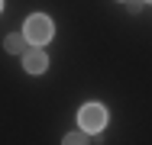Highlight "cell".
<instances>
[{
    "instance_id": "8992f818",
    "label": "cell",
    "mask_w": 152,
    "mask_h": 145,
    "mask_svg": "<svg viewBox=\"0 0 152 145\" xmlns=\"http://www.w3.org/2000/svg\"><path fill=\"white\" fill-rule=\"evenodd\" d=\"M126 7H129V13H139L142 10V0H126Z\"/></svg>"
},
{
    "instance_id": "3957f363",
    "label": "cell",
    "mask_w": 152,
    "mask_h": 145,
    "mask_svg": "<svg viewBox=\"0 0 152 145\" xmlns=\"http://www.w3.org/2000/svg\"><path fill=\"white\" fill-rule=\"evenodd\" d=\"M23 68H26L29 74H42V71L49 68V55L39 52V49H26V52H23Z\"/></svg>"
},
{
    "instance_id": "6da1fadb",
    "label": "cell",
    "mask_w": 152,
    "mask_h": 145,
    "mask_svg": "<svg viewBox=\"0 0 152 145\" xmlns=\"http://www.w3.org/2000/svg\"><path fill=\"white\" fill-rule=\"evenodd\" d=\"M78 126L88 132V136H97L104 126H107V110L100 103H84L81 113H78Z\"/></svg>"
},
{
    "instance_id": "52a82bcc",
    "label": "cell",
    "mask_w": 152,
    "mask_h": 145,
    "mask_svg": "<svg viewBox=\"0 0 152 145\" xmlns=\"http://www.w3.org/2000/svg\"><path fill=\"white\" fill-rule=\"evenodd\" d=\"M0 10H3V0H0Z\"/></svg>"
},
{
    "instance_id": "7a4b0ae2",
    "label": "cell",
    "mask_w": 152,
    "mask_h": 145,
    "mask_svg": "<svg viewBox=\"0 0 152 145\" xmlns=\"http://www.w3.org/2000/svg\"><path fill=\"white\" fill-rule=\"evenodd\" d=\"M52 32H55L52 20H49V16H42V13L29 16V20H26V29H23V36L29 39L32 45H45V42L52 39Z\"/></svg>"
},
{
    "instance_id": "277c9868",
    "label": "cell",
    "mask_w": 152,
    "mask_h": 145,
    "mask_svg": "<svg viewBox=\"0 0 152 145\" xmlns=\"http://www.w3.org/2000/svg\"><path fill=\"white\" fill-rule=\"evenodd\" d=\"M26 42H29L26 36H20V32H10V36L3 39V49H7L10 55H23V52H26Z\"/></svg>"
},
{
    "instance_id": "5b68a950",
    "label": "cell",
    "mask_w": 152,
    "mask_h": 145,
    "mask_svg": "<svg viewBox=\"0 0 152 145\" xmlns=\"http://www.w3.org/2000/svg\"><path fill=\"white\" fill-rule=\"evenodd\" d=\"M61 145H88V132H84V129H78V132H68V136L61 139Z\"/></svg>"
},
{
    "instance_id": "ba28073f",
    "label": "cell",
    "mask_w": 152,
    "mask_h": 145,
    "mask_svg": "<svg viewBox=\"0 0 152 145\" xmlns=\"http://www.w3.org/2000/svg\"><path fill=\"white\" fill-rule=\"evenodd\" d=\"M123 3H126V0H123Z\"/></svg>"
},
{
    "instance_id": "9c48e42d",
    "label": "cell",
    "mask_w": 152,
    "mask_h": 145,
    "mask_svg": "<svg viewBox=\"0 0 152 145\" xmlns=\"http://www.w3.org/2000/svg\"><path fill=\"white\" fill-rule=\"evenodd\" d=\"M149 3H152V0H149Z\"/></svg>"
}]
</instances>
